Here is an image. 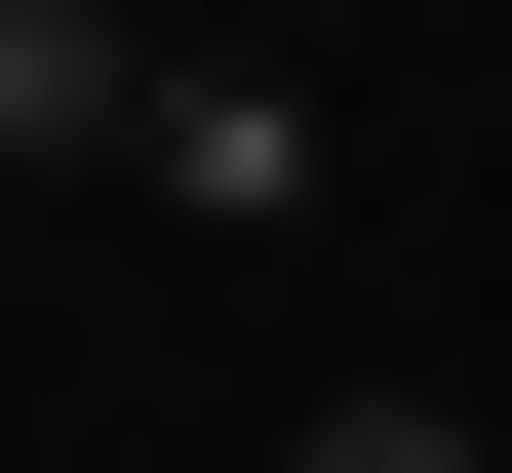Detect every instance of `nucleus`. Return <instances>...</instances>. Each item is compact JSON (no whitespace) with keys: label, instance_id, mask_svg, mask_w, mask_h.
Masks as SVG:
<instances>
[{"label":"nucleus","instance_id":"f257e3e1","mask_svg":"<svg viewBox=\"0 0 512 473\" xmlns=\"http://www.w3.org/2000/svg\"><path fill=\"white\" fill-rule=\"evenodd\" d=\"M158 79H197V40H119V0H0V158H158Z\"/></svg>","mask_w":512,"mask_h":473},{"label":"nucleus","instance_id":"f03ea898","mask_svg":"<svg viewBox=\"0 0 512 473\" xmlns=\"http://www.w3.org/2000/svg\"><path fill=\"white\" fill-rule=\"evenodd\" d=\"M158 198L197 237H316V79H158Z\"/></svg>","mask_w":512,"mask_h":473},{"label":"nucleus","instance_id":"7ed1b4c3","mask_svg":"<svg viewBox=\"0 0 512 473\" xmlns=\"http://www.w3.org/2000/svg\"><path fill=\"white\" fill-rule=\"evenodd\" d=\"M316 473H473V434H434V395H316Z\"/></svg>","mask_w":512,"mask_h":473}]
</instances>
